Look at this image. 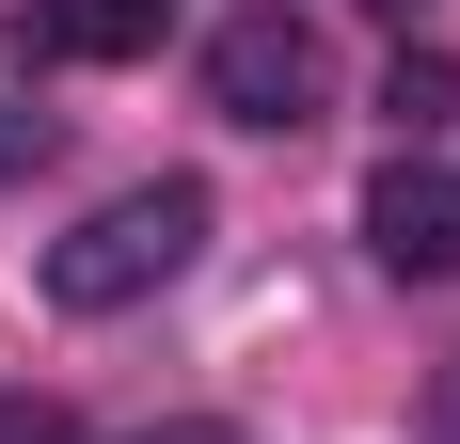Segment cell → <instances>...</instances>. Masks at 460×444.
Segmentation results:
<instances>
[{
	"label": "cell",
	"instance_id": "1",
	"mask_svg": "<svg viewBox=\"0 0 460 444\" xmlns=\"http://www.w3.org/2000/svg\"><path fill=\"white\" fill-rule=\"evenodd\" d=\"M190 254H207V191H190V175H143V191H111L80 238H48V302H64V317H128V302H159Z\"/></svg>",
	"mask_w": 460,
	"mask_h": 444
},
{
	"label": "cell",
	"instance_id": "8",
	"mask_svg": "<svg viewBox=\"0 0 460 444\" xmlns=\"http://www.w3.org/2000/svg\"><path fill=\"white\" fill-rule=\"evenodd\" d=\"M32 143H48V128H0V159H32Z\"/></svg>",
	"mask_w": 460,
	"mask_h": 444
},
{
	"label": "cell",
	"instance_id": "5",
	"mask_svg": "<svg viewBox=\"0 0 460 444\" xmlns=\"http://www.w3.org/2000/svg\"><path fill=\"white\" fill-rule=\"evenodd\" d=\"M381 111H397V128H445V111H460V64H445V48H397V80H381Z\"/></svg>",
	"mask_w": 460,
	"mask_h": 444
},
{
	"label": "cell",
	"instance_id": "7",
	"mask_svg": "<svg viewBox=\"0 0 460 444\" xmlns=\"http://www.w3.org/2000/svg\"><path fill=\"white\" fill-rule=\"evenodd\" d=\"M111 444H238V429H207V413H175V429H111Z\"/></svg>",
	"mask_w": 460,
	"mask_h": 444
},
{
	"label": "cell",
	"instance_id": "3",
	"mask_svg": "<svg viewBox=\"0 0 460 444\" xmlns=\"http://www.w3.org/2000/svg\"><path fill=\"white\" fill-rule=\"evenodd\" d=\"M366 254L397 270V286H460V159H429V143H397L366 175Z\"/></svg>",
	"mask_w": 460,
	"mask_h": 444
},
{
	"label": "cell",
	"instance_id": "4",
	"mask_svg": "<svg viewBox=\"0 0 460 444\" xmlns=\"http://www.w3.org/2000/svg\"><path fill=\"white\" fill-rule=\"evenodd\" d=\"M159 32H175V0H32V16H16L32 64H143Z\"/></svg>",
	"mask_w": 460,
	"mask_h": 444
},
{
	"label": "cell",
	"instance_id": "6",
	"mask_svg": "<svg viewBox=\"0 0 460 444\" xmlns=\"http://www.w3.org/2000/svg\"><path fill=\"white\" fill-rule=\"evenodd\" d=\"M0 444H80V429H64L48 397H0Z\"/></svg>",
	"mask_w": 460,
	"mask_h": 444
},
{
	"label": "cell",
	"instance_id": "2",
	"mask_svg": "<svg viewBox=\"0 0 460 444\" xmlns=\"http://www.w3.org/2000/svg\"><path fill=\"white\" fill-rule=\"evenodd\" d=\"M207 95H223L238 128H318V111H333V48L302 32L286 0H254V16L207 32Z\"/></svg>",
	"mask_w": 460,
	"mask_h": 444
}]
</instances>
